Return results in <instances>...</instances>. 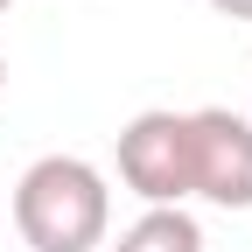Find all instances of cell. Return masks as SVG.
<instances>
[{"instance_id": "6da1fadb", "label": "cell", "mask_w": 252, "mask_h": 252, "mask_svg": "<svg viewBox=\"0 0 252 252\" xmlns=\"http://www.w3.org/2000/svg\"><path fill=\"white\" fill-rule=\"evenodd\" d=\"M14 231L28 252H98L112 238V182L84 154H42L14 182Z\"/></svg>"}, {"instance_id": "7a4b0ae2", "label": "cell", "mask_w": 252, "mask_h": 252, "mask_svg": "<svg viewBox=\"0 0 252 252\" xmlns=\"http://www.w3.org/2000/svg\"><path fill=\"white\" fill-rule=\"evenodd\" d=\"M119 182L147 210H182L189 203V112L147 105L119 126Z\"/></svg>"}, {"instance_id": "3957f363", "label": "cell", "mask_w": 252, "mask_h": 252, "mask_svg": "<svg viewBox=\"0 0 252 252\" xmlns=\"http://www.w3.org/2000/svg\"><path fill=\"white\" fill-rule=\"evenodd\" d=\"M189 196L217 210H252V119L231 105L189 112Z\"/></svg>"}, {"instance_id": "277c9868", "label": "cell", "mask_w": 252, "mask_h": 252, "mask_svg": "<svg viewBox=\"0 0 252 252\" xmlns=\"http://www.w3.org/2000/svg\"><path fill=\"white\" fill-rule=\"evenodd\" d=\"M105 252H203V224L189 210H140L119 238H105Z\"/></svg>"}, {"instance_id": "5b68a950", "label": "cell", "mask_w": 252, "mask_h": 252, "mask_svg": "<svg viewBox=\"0 0 252 252\" xmlns=\"http://www.w3.org/2000/svg\"><path fill=\"white\" fill-rule=\"evenodd\" d=\"M210 7L224 14V21H252V0H210Z\"/></svg>"}, {"instance_id": "8992f818", "label": "cell", "mask_w": 252, "mask_h": 252, "mask_svg": "<svg viewBox=\"0 0 252 252\" xmlns=\"http://www.w3.org/2000/svg\"><path fill=\"white\" fill-rule=\"evenodd\" d=\"M0 91H7V56H0Z\"/></svg>"}, {"instance_id": "52a82bcc", "label": "cell", "mask_w": 252, "mask_h": 252, "mask_svg": "<svg viewBox=\"0 0 252 252\" xmlns=\"http://www.w3.org/2000/svg\"><path fill=\"white\" fill-rule=\"evenodd\" d=\"M7 7H14V0H0V14H7Z\"/></svg>"}]
</instances>
